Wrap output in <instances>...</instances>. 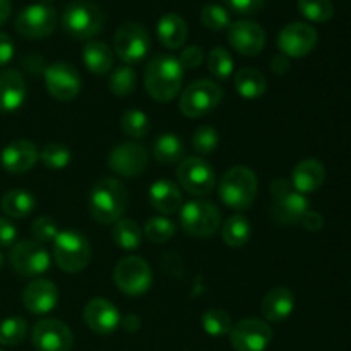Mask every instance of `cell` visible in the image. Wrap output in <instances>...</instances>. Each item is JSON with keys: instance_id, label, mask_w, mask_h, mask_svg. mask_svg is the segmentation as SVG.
<instances>
[{"instance_id": "1", "label": "cell", "mask_w": 351, "mask_h": 351, "mask_svg": "<svg viewBox=\"0 0 351 351\" xmlns=\"http://www.w3.org/2000/svg\"><path fill=\"white\" fill-rule=\"evenodd\" d=\"M185 69L178 62V57L161 53L149 60L144 74V86L153 99L168 103L180 95L184 86Z\"/></svg>"}, {"instance_id": "2", "label": "cell", "mask_w": 351, "mask_h": 351, "mask_svg": "<svg viewBox=\"0 0 351 351\" xmlns=\"http://www.w3.org/2000/svg\"><path fill=\"white\" fill-rule=\"evenodd\" d=\"M127 209V191L117 178H101L89 194V213L101 225H115Z\"/></svg>"}, {"instance_id": "3", "label": "cell", "mask_w": 351, "mask_h": 351, "mask_svg": "<svg viewBox=\"0 0 351 351\" xmlns=\"http://www.w3.org/2000/svg\"><path fill=\"white\" fill-rule=\"evenodd\" d=\"M256 173L247 167H233L225 171L218 185L219 199L225 206L235 211H245L254 204L257 197Z\"/></svg>"}, {"instance_id": "4", "label": "cell", "mask_w": 351, "mask_h": 351, "mask_svg": "<svg viewBox=\"0 0 351 351\" xmlns=\"http://www.w3.org/2000/svg\"><path fill=\"white\" fill-rule=\"evenodd\" d=\"M62 27L75 40H89L103 29L105 16L96 3L74 0L62 12Z\"/></svg>"}, {"instance_id": "5", "label": "cell", "mask_w": 351, "mask_h": 351, "mask_svg": "<svg viewBox=\"0 0 351 351\" xmlns=\"http://www.w3.org/2000/svg\"><path fill=\"white\" fill-rule=\"evenodd\" d=\"M53 259L65 273H81L91 261V245L77 230H64L53 240Z\"/></svg>"}, {"instance_id": "6", "label": "cell", "mask_w": 351, "mask_h": 351, "mask_svg": "<svg viewBox=\"0 0 351 351\" xmlns=\"http://www.w3.org/2000/svg\"><path fill=\"white\" fill-rule=\"evenodd\" d=\"M223 99V89L218 82L201 79L192 82L180 95V112L189 119H201L209 115L219 106Z\"/></svg>"}, {"instance_id": "7", "label": "cell", "mask_w": 351, "mask_h": 351, "mask_svg": "<svg viewBox=\"0 0 351 351\" xmlns=\"http://www.w3.org/2000/svg\"><path fill=\"white\" fill-rule=\"evenodd\" d=\"M180 225L195 239H208L221 226V213L209 201H191L182 206Z\"/></svg>"}, {"instance_id": "8", "label": "cell", "mask_w": 351, "mask_h": 351, "mask_svg": "<svg viewBox=\"0 0 351 351\" xmlns=\"http://www.w3.org/2000/svg\"><path fill=\"white\" fill-rule=\"evenodd\" d=\"M117 288L130 297H139L146 293L153 283V271L144 259L137 256L123 257L117 263L113 273Z\"/></svg>"}, {"instance_id": "9", "label": "cell", "mask_w": 351, "mask_h": 351, "mask_svg": "<svg viewBox=\"0 0 351 351\" xmlns=\"http://www.w3.org/2000/svg\"><path fill=\"white\" fill-rule=\"evenodd\" d=\"M50 252L36 240L14 243L10 250V266L19 276L38 278L50 269Z\"/></svg>"}, {"instance_id": "10", "label": "cell", "mask_w": 351, "mask_h": 351, "mask_svg": "<svg viewBox=\"0 0 351 351\" xmlns=\"http://www.w3.org/2000/svg\"><path fill=\"white\" fill-rule=\"evenodd\" d=\"M58 23L57 10L48 3H29L19 12L16 19L17 33L31 40L50 36Z\"/></svg>"}, {"instance_id": "11", "label": "cell", "mask_w": 351, "mask_h": 351, "mask_svg": "<svg viewBox=\"0 0 351 351\" xmlns=\"http://www.w3.org/2000/svg\"><path fill=\"white\" fill-rule=\"evenodd\" d=\"M177 180L189 194L202 197L215 191L216 173L208 161L199 156H191L178 165Z\"/></svg>"}, {"instance_id": "12", "label": "cell", "mask_w": 351, "mask_h": 351, "mask_svg": "<svg viewBox=\"0 0 351 351\" xmlns=\"http://www.w3.org/2000/svg\"><path fill=\"white\" fill-rule=\"evenodd\" d=\"M113 48H115L117 57L122 62L137 64L147 55L151 48L149 33L144 29V26L137 23H125L117 29L113 38Z\"/></svg>"}, {"instance_id": "13", "label": "cell", "mask_w": 351, "mask_h": 351, "mask_svg": "<svg viewBox=\"0 0 351 351\" xmlns=\"http://www.w3.org/2000/svg\"><path fill=\"white\" fill-rule=\"evenodd\" d=\"M273 341V329L261 319H243L230 331V343L235 351H266Z\"/></svg>"}, {"instance_id": "14", "label": "cell", "mask_w": 351, "mask_h": 351, "mask_svg": "<svg viewBox=\"0 0 351 351\" xmlns=\"http://www.w3.org/2000/svg\"><path fill=\"white\" fill-rule=\"evenodd\" d=\"M45 84L55 99L72 101L81 91V75L74 65L67 62H55L45 69Z\"/></svg>"}, {"instance_id": "15", "label": "cell", "mask_w": 351, "mask_h": 351, "mask_svg": "<svg viewBox=\"0 0 351 351\" xmlns=\"http://www.w3.org/2000/svg\"><path fill=\"white\" fill-rule=\"evenodd\" d=\"M317 31L307 23H290L278 34V48L288 58L307 57L317 45Z\"/></svg>"}, {"instance_id": "16", "label": "cell", "mask_w": 351, "mask_h": 351, "mask_svg": "<svg viewBox=\"0 0 351 351\" xmlns=\"http://www.w3.org/2000/svg\"><path fill=\"white\" fill-rule=\"evenodd\" d=\"M31 341L38 351H71L74 336L67 324L57 319H41L33 326Z\"/></svg>"}, {"instance_id": "17", "label": "cell", "mask_w": 351, "mask_h": 351, "mask_svg": "<svg viewBox=\"0 0 351 351\" xmlns=\"http://www.w3.org/2000/svg\"><path fill=\"white\" fill-rule=\"evenodd\" d=\"M147 151L139 143H123L112 149L108 156V167L113 173L122 177L134 178L139 177L147 167Z\"/></svg>"}, {"instance_id": "18", "label": "cell", "mask_w": 351, "mask_h": 351, "mask_svg": "<svg viewBox=\"0 0 351 351\" xmlns=\"http://www.w3.org/2000/svg\"><path fill=\"white\" fill-rule=\"evenodd\" d=\"M228 41L240 55L256 57L266 47V31L254 21L240 19L228 26Z\"/></svg>"}, {"instance_id": "19", "label": "cell", "mask_w": 351, "mask_h": 351, "mask_svg": "<svg viewBox=\"0 0 351 351\" xmlns=\"http://www.w3.org/2000/svg\"><path fill=\"white\" fill-rule=\"evenodd\" d=\"M86 326L96 335H112L122 324V315L120 311L110 300L101 297H96L86 304L82 312Z\"/></svg>"}, {"instance_id": "20", "label": "cell", "mask_w": 351, "mask_h": 351, "mask_svg": "<svg viewBox=\"0 0 351 351\" xmlns=\"http://www.w3.org/2000/svg\"><path fill=\"white\" fill-rule=\"evenodd\" d=\"M38 153L36 144L26 139H17L7 144L0 153V165L9 173H26L29 171L34 165L38 163Z\"/></svg>"}, {"instance_id": "21", "label": "cell", "mask_w": 351, "mask_h": 351, "mask_svg": "<svg viewBox=\"0 0 351 351\" xmlns=\"http://www.w3.org/2000/svg\"><path fill=\"white\" fill-rule=\"evenodd\" d=\"M58 302V290L53 281L38 280L31 281L23 291V304L27 308V312L34 315H45L57 307Z\"/></svg>"}, {"instance_id": "22", "label": "cell", "mask_w": 351, "mask_h": 351, "mask_svg": "<svg viewBox=\"0 0 351 351\" xmlns=\"http://www.w3.org/2000/svg\"><path fill=\"white\" fill-rule=\"evenodd\" d=\"M26 101V82L14 69L0 71V112H16Z\"/></svg>"}, {"instance_id": "23", "label": "cell", "mask_w": 351, "mask_h": 351, "mask_svg": "<svg viewBox=\"0 0 351 351\" xmlns=\"http://www.w3.org/2000/svg\"><path fill=\"white\" fill-rule=\"evenodd\" d=\"M308 211V201L304 194L291 189L290 192L283 194L281 197L273 199V208L271 215L278 223L283 225H295L300 223L305 213Z\"/></svg>"}, {"instance_id": "24", "label": "cell", "mask_w": 351, "mask_h": 351, "mask_svg": "<svg viewBox=\"0 0 351 351\" xmlns=\"http://www.w3.org/2000/svg\"><path fill=\"white\" fill-rule=\"evenodd\" d=\"M261 311H263L264 319L267 322L278 324V322L287 321L291 315V312L295 311V295L291 293V290L285 287L273 288L264 297Z\"/></svg>"}, {"instance_id": "25", "label": "cell", "mask_w": 351, "mask_h": 351, "mask_svg": "<svg viewBox=\"0 0 351 351\" xmlns=\"http://www.w3.org/2000/svg\"><path fill=\"white\" fill-rule=\"evenodd\" d=\"M326 180V170L322 167L321 161L312 160H302L297 167L293 168L291 173V185L300 194H312V192L319 191Z\"/></svg>"}, {"instance_id": "26", "label": "cell", "mask_w": 351, "mask_h": 351, "mask_svg": "<svg viewBox=\"0 0 351 351\" xmlns=\"http://www.w3.org/2000/svg\"><path fill=\"white\" fill-rule=\"evenodd\" d=\"M149 202L161 215H173L180 211L184 206V197L177 185L171 180L161 178L156 180L149 189Z\"/></svg>"}, {"instance_id": "27", "label": "cell", "mask_w": 351, "mask_h": 351, "mask_svg": "<svg viewBox=\"0 0 351 351\" xmlns=\"http://www.w3.org/2000/svg\"><path fill=\"white\" fill-rule=\"evenodd\" d=\"M156 33L158 40L161 41L163 47H167L168 50H177V48L184 47V43L187 41L189 27L184 17L175 12H168L158 21Z\"/></svg>"}, {"instance_id": "28", "label": "cell", "mask_w": 351, "mask_h": 351, "mask_svg": "<svg viewBox=\"0 0 351 351\" xmlns=\"http://www.w3.org/2000/svg\"><path fill=\"white\" fill-rule=\"evenodd\" d=\"M82 60L91 74L105 75L113 69V51L103 41L91 40L84 45Z\"/></svg>"}, {"instance_id": "29", "label": "cell", "mask_w": 351, "mask_h": 351, "mask_svg": "<svg viewBox=\"0 0 351 351\" xmlns=\"http://www.w3.org/2000/svg\"><path fill=\"white\" fill-rule=\"evenodd\" d=\"M237 93L245 99L263 98L267 91L266 75L254 67H243L233 77Z\"/></svg>"}, {"instance_id": "30", "label": "cell", "mask_w": 351, "mask_h": 351, "mask_svg": "<svg viewBox=\"0 0 351 351\" xmlns=\"http://www.w3.org/2000/svg\"><path fill=\"white\" fill-rule=\"evenodd\" d=\"M0 208L9 218H26L36 208V199L26 189H12L3 194Z\"/></svg>"}, {"instance_id": "31", "label": "cell", "mask_w": 351, "mask_h": 351, "mask_svg": "<svg viewBox=\"0 0 351 351\" xmlns=\"http://www.w3.org/2000/svg\"><path fill=\"white\" fill-rule=\"evenodd\" d=\"M184 143H182L180 137L177 134H161L156 141H154L153 153L156 161H160L161 165H173L178 163L184 156Z\"/></svg>"}, {"instance_id": "32", "label": "cell", "mask_w": 351, "mask_h": 351, "mask_svg": "<svg viewBox=\"0 0 351 351\" xmlns=\"http://www.w3.org/2000/svg\"><path fill=\"white\" fill-rule=\"evenodd\" d=\"M112 239L122 250H136L143 245L144 233L141 226L132 219H119L113 226Z\"/></svg>"}, {"instance_id": "33", "label": "cell", "mask_w": 351, "mask_h": 351, "mask_svg": "<svg viewBox=\"0 0 351 351\" xmlns=\"http://www.w3.org/2000/svg\"><path fill=\"white\" fill-rule=\"evenodd\" d=\"M250 233H252V228H250L249 219L242 215H233L223 225L221 237L226 245L239 249V247H243L249 242Z\"/></svg>"}, {"instance_id": "34", "label": "cell", "mask_w": 351, "mask_h": 351, "mask_svg": "<svg viewBox=\"0 0 351 351\" xmlns=\"http://www.w3.org/2000/svg\"><path fill=\"white\" fill-rule=\"evenodd\" d=\"M201 326L209 336L221 338V336L230 335V331L233 328V322L226 311H221V308H208L202 314Z\"/></svg>"}, {"instance_id": "35", "label": "cell", "mask_w": 351, "mask_h": 351, "mask_svg": "<svg viewBox=\"0 0 351 351\" xmlns=\"http://www.w3.org/2000/svg\"><path fill=\"white\" fill-rule=\"evenodd\" d=\"M137 84V74L132 67L129 65H122V67H117L112 72L108 81L110 91L113 93L119 98H125V96L132 95V91L136 89Z\"/></svg>"}, {"instance_id": "36", "label": "cell", "mask_w": 351, "mask_h": 351, "mask_svg": "<svg viewBox=\"0 0 351 351\" xmlns=\"http://www.w3.org/2000/svg\"><path fill=\"white\" fill-rule=\"evenodd\" d=\"M177 226L171 219L165 218V216H153L144 225L143 233L151 243H165L170 239H173Z\"/></svg>"}, {"instance_id": "37", "label": "cell", "mask_w": 351, "mask_h": 351, "mask_svg": "<svg viewBox=\"0 0 351 351\" xmlns=\"http://www.w3.org/2000/svg\"><path fill=\"white\" fill-rule=\"evenodd\" d=\"M120 127L125 136L132 137V139H141L149 132V117L141 110H127L120 119Z\"/></svg>"}, {"instance_id": "38", "label": "cell", "mask_w": 351, "mask_h": 351, "mask_svg": "<svg viewBox=\"0 0 351 351\" xmlns=\"http://www.w3.org/2000/svg\"><path fill=\"white\" fill-rule=\"evenodd\" d=\"M208 69L218 81H226L233 74V58L223 47H216L208 55Z\"/></svg>"}, {"instance_id": "39", "label": "cell", "mask_w": 351, "mask_h": 351, "mask_svg": "<svg viewBox=\"0 0 351 351\" xmlns=\"http://www.w3.org/2000/svg\"><path fill=\"white\" fill-rule=\"evenodd\" d=\"M27 335V322L23 317H9L0 322V345L17 346Z\"/></svg>"}, {"instance_id": "40", "label": "cell", "mask_w": 351, "mask_h": 351, "mask_svg": "<svg viewBox=\"0 0 351 351\" xmlns=\"http://www.w3.org/2000/svg\"><path fill=\"white\" fill-rule=\"evenodd\" d=\"M298 10L312 23H328L335 14L331 0H298Z\"/></svg>"}, {"instance_id": "41", "label": "cell", "mask_w": 351, "mask_h": 351, "mask_svg": "<svg viewBox=\"0 0 351 351\" xmlns=\"http://www.w3.org/2000/svg\"><path fill=\"white\" fill-rule=\"evenodd\" d=\"M40 160L50 170H62V168H65L71 163L72 154L71 149L65 144L50 143L41 149Z\"/></svg>"}, {"instance_id": "42", "label": "cell", "mask_w": 351, "mask_h": 351, "mask_svg": "<svg viewBox=\"0 0 351 351\" xmlns=\"http://www.w3.org/2000/svg\"><path fill=\"white\" fill-rule=\"evenodd\" d=\"M201 21L211 31H223L232 24L228 10L219 3H206L201 10Z\"/></svg>"}, {"instance_id": "43", "label": "cell", "mask_w": 351, "mask_h": 351, "mask_svg": "<svg viewBox=\"0 0 351 351\" xmlns=\"http://www.w3.org/2000/svg\"><path fill=\"white\" fill-rule=\"evenodd\" d=\"M218 144H219L218 130L213 129V127L209 125L199 127V129L194 132V136H192V147H194L195 153L202 154V156L215 153Z\"/></svg>"}, {"instance_id": "44", "label": "cell", "mask_w": 351, "mask_h": 351, "mask_svg": "<svg viewBox=\"0 0 351 351\" xmlns=\"http://www.w3.org/2000/svg\"><path fill=\"white\" fill-rule=\"evenodd\" d=\"M31 233H33L34 240L40 243L53 242L55 237L58 235L57 223L50 218V216H40L31 225Z\"/></svg>"}, {"instance_id": "45", "label": "cell", "mask_w": 351, "mask_h": 351, "mask_svg": "<svg viewBox=\"0 0 351 351\" xmlns=\"http://www.w3.org/2000/svg\"><path fill=\"white\" fill-rule=\"evenodd\" d=\"M178 62H180L184 69H197L204 62V50L197 47V45H191V47L182 50Z\"/></svg>"}, {"instance_id": "46", "label": "cell", "mask_w": 351, "mask_h": 351, "mask_svg": "<svg viewBox=\"0 0 351 351\" xmlns=\"http://www.w3.org/2000/svg\"><path fill=\"white\" fill-rule=\"evenodd\" d=\"M225 2L233 12L250 16V14L259 12L264 7V3H266V0H225Z\"/></svg>"}, {"instance_id": "47", "label": "cell", "mask_w": 351, "mask_h": 351, "mask_svg": "<svg viewBox=\"0 0 351 351\" xmlns=\"http://www.w3.org/2000/svg\"><path fill=\"white\" fill-rule=\"evenodd\" d=\"M17 239V230L10 219L0 216V247L14 245Z\"/></svg>"}, {"instance_id": "48", "label": "cell", "mask_w": 351, "mask_h": 351, "mask_svg": "<svg viewBox=\"0 0 351 351\" xmlns=\"http://www.w3.org/2000/svg\"><path fill=\"white\" fill-rule=\"evenodd\" d=\"M14 57V41L9 34L0 33V67L9 64Z\"/></svg>"}, {"instance_id": "49", "label": "cell", "mask_w": 351, "mask_h": 351, "mask_svg": "<svg viewBox=\"0 0 351 351\" xmlns=\"http://www.w3.org/2000/svg\"><path fill=\"white\" fill-rule=\"evenodd\" d=\"M302 225H304L305 230L308 232H319L324 226V219H322V215L317 211H307L305 216L302 218Z\"/></svg>"}, {"instance_id": "50", "label": "cell", "mask_w": 351, "mask_h": 351, "mask_svg": "<svg viewBox=\"0 0 351 351\" xmlns=\"http://www.w3.org/2000/svg\"><path fill=\"white\" fill-rule=\"evenodd\" d=\"M271 71L276 75H283L290 71V58L283 53H276L271 58Z\"/></svg>"}, {"instance_id": "51", "label": "cell", "mask_w": 351, "mask_h": 351, "mask_svg": "<svg viewBox=\"0 0 351 351\" xmlns=\"http://www.w3.org/2000/svg\"><path fill=\"white\" fill-rule=\"evenodd\" d=\"M291 189H293L291 182L287 180V178H283V177H278L271 182V195H273V199L281 197L283 194L290 192Z\"/></svg>"}, {"instance_id": "52", "label": "cell", "mask_w": 351, "mask_h": 351, "mask_svg": "<svg viewBox=\"0 0 351 351\" xmlns=\"http://www.w3.org/2000/svg\"><path fill=\"white\" fill-rule=\"evenodd\" d=\"M23 65H26L27 71H31L33 74H36V72H43L45 74V69H47L43 57H40V55H27L23 60Z\"/></svg>"}, {"instance_id": "53", "label": "cell", "mask_w": 351, "mask_h": 351, "mask_svg": "<svg viewBox=\"0 0 351 351\" xmlns=\"http://www.w3.org/2000/svg\"><path fill=\"white\" fill-rule=\"evenodd\" d=\"M122 326H123V329H125V331H129V332H136L137 329L141 328V321H139V317H137V315H125V317H122Z\"/></svg>"}, {"instance_id": "54", "label": "cell", "mask_w": 351, "mask_h": 351, "mask_svg": "<svg viewBox=\"0 0 351 351\" xmlns=\"http://www.w3.org/2000/svg\"><path fill=\"white\" fill-rule=\"evenodd\" d=\"M10 10H12V3H10V0H0V26L9 19Z\"/></svg>"}, {"instance_id": "55", "label": "cell", "mask_w": 351, "mask_h": 351, "mask_svg": "<svg viewBox=\"0 0 351 351\" xmlns=\"http://www.w3.org/2000/svg\"><path fill=\"white\" fill-rule=\"evenodd\" d=\"M2 264H3V257H2V254H0V269H2Z\"/></svg>"}, {"instance_id": "56", "label": "cell", "mask_w": 351, "mask_h": 351, "mask_svg": "<svg viewBox=\"0 0 351 351\" xmlns=\"http://www.w3.org/2000/svg\"><path fill=\"white\" fill-rule=\"evenodd\" d=\"M43 3H48V2H53V0H41Z\"/></svg>"}, {"instance_id": "57", "label": "cell", "mask_w": 351, "mask_h": 351, "mask_svg": "<svg viewBox=\"0 0 351 351\" xmlns=\"http://www.w3.org/2000/svg\"><path fill=\"white\" fill-rule=\"evenodd\" d=\"M0 351H2V350H0Z\"/></svg>"}]
</instances>
